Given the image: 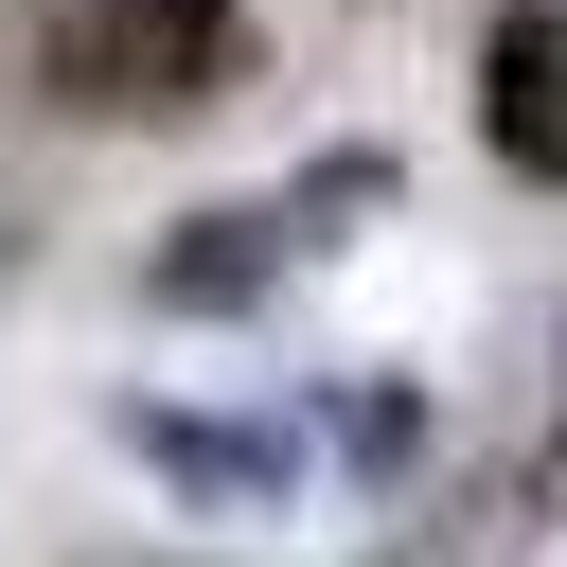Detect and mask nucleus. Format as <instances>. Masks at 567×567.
<instances>
[{"instance_id": "nucleus-1", "label": "nucleus", "mask_w": 567, "mask_h": 567, "mask_svg": "<svg viewBox=\"0 0 567 567\" xmlns=\"http://www.w3.org/2000/svg\"><path fill=\"white\" fill-rule=\"evenodd\" d=\"M372 195H390V159H372V142H337L319 177L195 213V230H177V248L142 266V301H159V319H230V301H266L284 266H319V248H337V213H372Z\"/></svg>"}, {"instance_id": "nucleus-2", "label": "nucleus", "mask_w": 567, "mask_h": 567, "mask_svg": "<svg viewBox=\"0 0 567 567\" xmlns=\"http://www.w3.org/2000/svg\"><path fill=\"white\" fill-rule=\"evenodd\" d=\"M53 89L106 106V124H124V106H142V124H159V106H213V89H230V0H71V18H53Z\"/></svg>"}, {"instance_id": "nucleus-3", "label": "nucleus", "mask_w": 567, "mask_h": 567, "mask_svg": "<svg viewBox=\"0 0 567 567\" xmlns=\"http://www.w3.org/2000/svg\"><path fill=\"white\" fill-rule=\"evenodd\" d=\"M478 142H496L532 195H567V0H514V18L478 35Z\"/></svg>"}, {"instance_id": "nucleus-4", "label": "nucleus", "mask_w": 567, "mask_h": 567, "mask_svg": "<svg viewBox=\"0 0 567 567\" xmlns=\"http://www.w3.org/2000/svg\"><path fill=\"white\" fill-rule=\"evenodd\" d=\"M124 443H142L159 478H195V496H266V478H301V443H284V425H195V408H124Z\"/></svg>"}]
</instances>
